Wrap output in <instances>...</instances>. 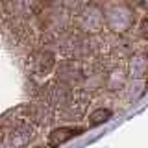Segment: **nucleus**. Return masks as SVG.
Returning <instances> with one entry per match:
<instances>
[{
  "label": "nucleus",
  "instance_id": "obj_1",
  "mask_svg": "<svg viewBox=\"0 0 148 148\" xmlns=\"http://www.w3.org/2000/svg\"><path fill=\"white\" fill-rule=\"evenodd\" d=\"M82 132H83V128H71V126H65V128L54 130V132L48 135V148L61 146V145H65V143H69L72 137L80 135Z\"/></svg>",
  "mask_w": 148,
  "mask_h": 148
},
{
  "label": "nucleus",
  "instance_id": "obj_2",
  "mask_svg": "<svg viewBox=\"0 0 148 148\" xmlns=\"http://www.w3.org/2000/svg\"><path fill=\"white\" fill-rule=\"evenodd\" d=\"M56 59L52 52H46V50H41V52H35L32 56V69H34L35 74H46L52 71Z\"/></svg>",
  "mask_w": 148,
  "mask_h": 148
},
{
  "label": "nucleus",
  "instance_id": "obj_3",
  "mask_svg": "<svg viewBox=\"0 0 148 148\" xmlns=\"http://www.w3.org/2000/svg\"><path fill=\"white\" fill-rule=\"evenodd\" d=\"M111 117V111L109 109H104V108H98L96 111H92V113L89 115V126L95 128V126H100V124L108 122Z\"/></svg>",
  "mask_w": 148,
  "mask_h": 148
},
{
  "label": "nucleus",
  "instance_id": "obj_4",
  "mask_svg": "<svg viewBox=\"0 0 148 148\" xmlns=\"http://www.w3.org/2000/svg\"><path fill=\"white\" fill-rule=\"evenodd\" d=\"M37 148H45V146H37Z\"/></svg>",
  "mask_w": 148,
  "mask_h": 148
}]
</instances>
